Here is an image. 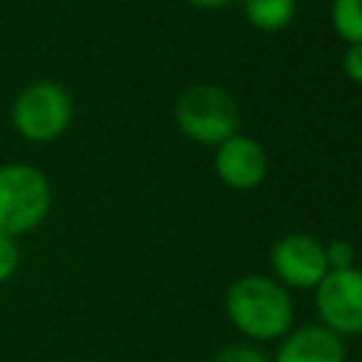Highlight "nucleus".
<instances>
[{
    "label": "nucleus",
    "instance_id": "obj_1",
    "mask_svg": "<svg viewBox=\"0 0 362 362\" xmlns=\"http://www.w3.org/2000/svg\"><path fill=\"white\" fill-rule=\"evenodd\" d=\"M226 314L238 331L252 339H274L291 328V297L288 291L263 274H246L226 291Z\"/></svg>",
    "mask_w": 362,
    "mask_h": 362
},
{
    "label": "nucleus",
    "instance_id": "obj_2",
    "mask_svg": "<svg viewBox=\"0 0 362 362\" xmlns=\"http://www.w3.org/2000/svg\"><path fill=\"white\" fill-rule=\"evenodd\" d=\"M8 119L14 133L31 144L57 141L74 122V96L57 79H31L11 99Z\"/></svg>",
    "mask_w": 362,
    "mask_h": 362
},
{
    "label": "nucleus",
    "instance_id": "obj_3",
    "mask_svg": "<svg viewBox=\"0 0 362 362\" xmlns=\"http://www.w3.org/2000/svg\"><path fill=\"white\" fill-rule=\"evenodd\" d=\"M54 192L48 175L28 161L0 164V235L34 232L51 212Z\"/></svg>",
    "mask_w": 362,
    "mask_h": 362
},
{
    "label": "nucleus",
    "instance_id": "obj_4",
    "mask_svg": "<svg viewBox=\"0 0 362 362\" xmlns=\"http://www.w3.org/2000/svg\"><path fill=\"white\" fill-rule=\"evenodd\" d=\"M175 124L178 130L201 144H221L229 136H235L240 113L238 105L232 99V93H226L218 85H195L187 88L173 107Z\"/></svg>",
    "mask_w": 362,
    "mask_h": 362
},
{
    "label": "nucleus",
    "instance_id": "obj_5",
    "mask_svg": "<svg viewBox=\"0 0 362 362\" xmlns=\"http://www.w3.org/2000/svg\"><path fill=\"white\" fill-rule=\"evenodd\" d=\"M317 308L322 325L342 334H362V269H328L317 283Z\"/></svg>",
    "mask_w": 362,
    "mask_h": 362
},
{
    "label": "nucleus",
    "instance_id": "obj_6",
    "mask_svg": "<svg viewBox=\"0 0 362 362\" xmlns=\"http://www.w3.org/2000/svg\"><path fill=\"white\" fill-rule=\"evenodd\" d=\"M272 263L277 277L294 288H311L328 274L325 246L305 232L283 235L272 249Z\"/></svg>",
    "mask_w": 362,
    "mask_h": 362
},
{
    "label": "nucleus",
    "instance_id": "obj_7",
    "mask_svg": "<svg viewBox=\"0 0 362 362\" xmlns=\"http://www.w3.org/2000/svg\"><path fill=\"white\" fill-rule=\"evenodd\" d=\"M269 158L260 141L249 136H229L218 144L215 153V173L232 189H252L266 178Z\"/></svg>",
    "mask_w": 362,
    "mask_h": 362
},
{
    "label": "nucleus",
    "instance_id": "obj_8",
    "mask_svg": "<svg viewBox=\"0 0 362 362\" xmlns=\"http://www.w3.org/2000/svg\"><path fill=\"white\" fill-rule=\"evenodd\" d=\"M274 362H345V348L325 325H305L283 342Z\"/></svg>",
    "mask_w": 362,
    "mask_h": 362
},
{
    "label": "nucleus",
    "instance_id": "obj_9",
    "mask_svg": "<svg viewBox=\"0 0 362 362\" xmlns=\"http://www.w3.org/2000/svg\"><path fill=\"white\" fill-rule=\"evenodd\" d=\"M249 23L260 31H280L294 17V0H243Z\"/></svg>",
    "mask_w": 362,
    "mask_h": 362
},
{
    "label": "nucleus",
    "instance_id": "obj_10",
    "mask_svg": "<svg viewBox=\"0 0 362 362\" xmlns=\"http://www.w3.org/2000/svg\"><path fill=\"white\" fill-rule=\"evenodd\" d=\"M331 23L342 40H348L351 45H359L362 42V0H334Z\"/></svg>",
    "mask_w": 362,
    "mask_h": 362
},
{
    "label": "nucleus",
    "instance_id": "obj_11",
    "mask_svg": "<svg viewBox=\"0 0 362 362\" xmlns=\"http://www.w3.org/2000/svg\"><path fill=\"white\" fill-rule=\"evenodd\" d=\"M20 269V246H17V238H8V235H0V283L11 280Z\"/></svg>",
    "mask_w": 362,
    "mask_h": 362
},
{
    "label": "nucleus",
    "instance_id": "obj_12",
    "mask_svg": "<svg viewBox=\"0 0 362 362\" xmlns=\"http://www.w3.org/2000/svg\"><path fill=\"white\" fill-rule=\"evenodd\" d=\"M212 362H269L266 354H260L257 348H249V345H232V348H223L212 356Z\"/></svg>",
    "mask_w": 362,
    "mask_h": 362
},
{
    "label": "nucleus",
    "instance_id": "obj_13",
    "mask_svg": "<svg viewBox=\"0 0 362 362\" xmlns=\"http://www.w3.org/2000/svg\"><path fill=\"white\" fill-rule=\"evenodd\" d=\"M328 269H351L354 266V246L348 240H334L325 246Z\"/></svg>",
    "mask_w": 362,
    "mask_h": 362
},
{
    "label": "nucleus",
    "instance_id": "obj_14",
    "mask_svg": "<svg viewBox=\"0 0 362 362\" xmlns=\"http://www.w3.org/2000/svg\"><path fill=\"white\" fill-rule=\"evenodd\" d=\"M345 74L354 79V82H362V42L359 45H351L348 54H345Z\"/></svg>",
    "mask_w": 362,
    "mask_h": 362
},
{
    "label": "nucleus",
    "instance_id": "obj_15",
    "mask_svg": "<svg viewBox=\"0 0 362 362\" xmlns=\"http://www.w3.org/2000/svg\"><path fill=\"white\" fill-rule=\"evenodd\" d=\"M192 6H198V8H223L226 3H232V0H189Z\"/></svg>",
    "mask_w": 362,
    "mask_h": 362
}]
</instances>
